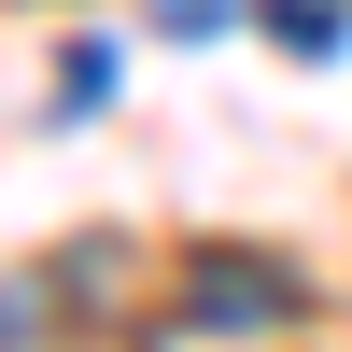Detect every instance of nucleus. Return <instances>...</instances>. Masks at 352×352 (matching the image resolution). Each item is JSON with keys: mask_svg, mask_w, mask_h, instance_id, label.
I'll return each instance as SVG.
<instances>
[{"mask_svg": "<svg viewBox=\"0 0 352 352\" xmlns=\"http://www.w3.org/2000/svg\"><path fill=\"white\" fill-rule=\"evenodd\" d=\"M254 28H268L282 56H310V71L352 56V0H254Z\"/></svg>", "mask_w": 352, "mask_h": 352, "instance_id": "1", "label": "nucleus"}, {"mask_svg": "<svg viewBox=\"0 0 352 352\" xmlns=\"http://www.w3.org/2000/svg\"><path fill=\"white\" fill-rule=\"evenodd\" d=\"M113 99V43H71V71H56V113H99Z\"/></svg>", "mask_w": 352, "mask_h": 352, "instance_id": "2", "label": "nucleus"}, {"mask_svg": "<svg viewBox=\"0 0 352 352\" xmlns=\"http://www.w3.org/2000/svg\"><path fill=\"white\" fill-rule=\"evenodd\" d=\"M155 28H184V43H212V28H226V0H155Z\"/></svg>", "mask_w": 352, "mask_h": 352, "instance_id": "3", "label": "nucleus"}, {"mask_svg": "<svg viewBox=\"0 0 352 352\" xmlns=\"http://www.w3.org/2000/svg\"><path fill=\"white\" fill-rule=\"evenodd\" d=\"M0 338H28V296H0Z\"/></svg>", "mask_w": 352, "mask_h": 352, "instance_id": "4", "label": "nucleus"}]
</instances>
